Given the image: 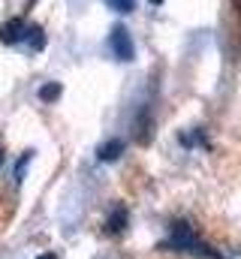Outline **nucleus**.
I'll return each instance as SVG.
<instances>
[{
    "label": "nucleus",
    "mask_w": 241,
    "mask_h": 259,
    "mask_svg": "<svg viewBox=\"0 0 241 259\" xmlns=\"http://www.w3.org/2000/svg\"><path fill=\"white\" fill-rule=\"evenodd\" d=\"M166 247H172V250H178V253H187V256L220 259V250H214L211 244H205V241L196 235L193 223H187V220H175V223H172L169 238H166Z\"/></svg>",
    "instance_id": "1"
},
{
    "label": "nucleus",
    "mask_w": 241,
    "mask_h": 259,
    "mask_svg": "<svg viewBox=\"0 0 241 259\" xmlns=\"http://www.w3.org/2000/svg\"><path fill=\"white\" fill-rule=\"evenodd\" d=\"M33 33H36V24H30L24 18H9L0 27V42L3 46H21V42H30Z\"/></svg>",
    "instance_id": "2"
},
{
    "label": "nucleus",
    "mask_w": 241,
    "mask_h": 259,
    "mask_svg": "<svg viewBox=\"0 0 241 259\" xmlns=\"http://www.w3.org/2000/svg\"><path fill=\"white\" fill-rule=\"evenodd\" d=\"M109 49L115 55V61H124V64H133L136 61V46H133V36L124 24H115L112 33H109Z\"/></svg>",
    "instance_id": "3"
},
{
    "label": "nucleus",
    "mask_w": 241,
    "mask_h": 259,
    "mask_svg": "<svg viewBox=\"0 0 241 259\" xmlns=\"http://www.w3.org/2000/svg\"><path fill=\"white\" fill-rule=\"evenodd\" d=\"M127 220H130V214H127V208L124 205H112L109 208V217H106V232L109 235H120L124 229H127Z\"/></svg>",
    "instance_id": "4"
},
{
    "label": "nucleus",
    "mask_w": 241,
    "mask_h": 259,
    "mask_svg": "<svg viewBox=\"0 0 241 259\" xmlns=\"http://www.w3.org/2000/svg\"><path fill=\"white\" fill-rule=\"evenodd\" d=\"M120 154H124V142L120 139H109V142H103L97 148V160L100 163H115Z\"/></svg>",
    "instance_id": "5"
},
{
    "label": "nucleus",
    "mask_w": 241,
    "mask_h": 259,
    "mask_svg": "<svg viewBox=\"0 0 241 259\" xmlns=\"http://www.w3.org/2000/svg\"><path fill=\"white\" fill-rule=\"evenodd\" d=\"M181 145L184 148H208V139L202 130H193V133H181Z\"/></svg>",
    "instance_id": "6"
},
{
    "label": "nucleus",
    "mask_w": 241,
    "mask_h": 259,
    "mask_svg": "<svg viewBox=\"0 0 241 259\" xmlns=\"http://www.w3.org/2000/svg\"><path fill=\"white\" fill-rule=\"evenodd\" d=\"M60 94H63V91H60L58 81H49V84L39 88V100H43V103H55V100H60Z\"/></svg>",
    "instance_id": "7"
},
{
    "label": "nucleus",
    "mask_w": 241,
    "mask_h": 259,
    "mask_svg": "<svg viewBox=\"0 0 241 259\" xmlns=\"http://www.w3.org/2000/svg\"><path fill=\"white\" fill-rule=\"evenodd\" d=\"M106 3H109V9H115L120 15H127V12L136 9V0H106Z\"/></svg>",
    "instance_id": "8"
},
{
    "label": "nucleus",
    "mask_w": 241,
    "mask_h": 259,
    "mask_svg": "<svg viewBox=\"0 0 241 259\" xmlns=\"http://www.w3.org/2000/svg\"><path fill=\"white\" fill-rule=\"evenodd\" d=\"M30 157H33V151H27V154L18 160V166H15V184H21V181H24V172H27V163H30Z\"/></svg>",
    "instance_id": "9"
},
{
    "label": "nucleus",
    "mask_w": 241,
    "mask_h": 259,
    "mask_svg": "<svg viewBox=\"0 0 241 259\" xmlns=\"http://www.w3.org/2000/svg\"><path fill=\"white\" fill-rule=\"evenodd\" d=\"M36 259H58L55 253H43V256H36Z\"/></svg>",
    "instance_id": "10"
},
{
    "label": "nucleus",
    "mask_w": 241,
    "mask_h": 259,
    "mask_svg": "<svg viewBox=\"0 0 241 259\" xmlns=\"http://www.w3.org/2000/svg\"><path fill=\"white\" fill-rule=\"evenodd\" d=\"M148 3H151V6H163V0H148Z\"/></svg>",
    "instance_id": "11"
},
{
    "label": "nucleus",
    "mask_w": 241,
    "mask_h": 259,
    "mask_svg": "<svg viewBox=\"0 0 241 259\" xmlns=\"http://www.w3.org/2000/svg\"><path fill=\"white\" fill-rule=\"evenodd\" d=\"M3 160H6V157H3V145H0V166H3Z\"/></svg>",
    "instance_id": "12"
}]
</instances>
